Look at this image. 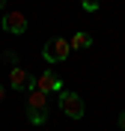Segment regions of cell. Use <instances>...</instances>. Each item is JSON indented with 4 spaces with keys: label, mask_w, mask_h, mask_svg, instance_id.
I'll return each mask as SVG.
<instances>
[{
    "label": "cell",
    "mask_w": 125,
    "mask_h": 131,
    "mask_svg": "<svg viewBox=\"0 0 125 131\" xmlns=\"http://www.w3.org/2000/svg\"><path fill=\"white\" fill-rule=\"evenodd\" d=\"M48 110H51L48 95L42 90H30V95H27V119L33 125H45L48 122Z\"/></svg>",
    "instance_id": "cell-1"
},
{
    "label": "cell",
    "mask_w": 125,
    "mask_h": 131,
    "mask_svg": "<svg viewBox=\"0 0 125 131\" xmlns=\"http://www.w3.org/2000/svg\"><path fill=\"white\" fill-rule=\"evenodd\" d=\"M69 54H72V45H69V39H63V36H51V39L45 42V48H42V57L48 60L51 66L54 63H66Z\"/></svg>",
    "instance_id": "cell-2"
},
{
    "label": "cell",
    "mask_w": 125,
    "mask_h": 131,
    "mask_svg": "<svg viewBox=\"0 0 125 131\" xmlns=\"http://www.w3.org/2000/svg\"><path fill=\"white\" fill-rule=\"evenodd\" d=\"M57 104H60V110H63L69 119H83V113H86L83 98L77 95V92H69V90H63V92L57 95Z\"/></svg>",
    "instance_id": "cell-3"
},
{
    "label": "cell",
    "mask_w": 125,
    "mask_h": 131,
    "mask_svg": "<svg viewBox=\"0 0 125 131\" xmlns=\"http://www.w3.org/2000/svg\"><path fill=\"white\" fill-rule=\"evenodd\" d=\"M0 27L12 36H24L27 33V15L24 12H18V9H6L3 18H0Z\"/></svg>",
    "instance_id": "cell-4"
},
{
    "label": "cell",
    "mask_w": 125,
    "mask_h": 131,
    "mask_svg": "<svg viewBox=\"0 0 125 131\" xmlns=\"http://www.w3.org/2000/svg\"><path fill=\"white\" fill-rule=\"evenodd\" d=\"M9 86L15 92H24V90L30 92V90H36V78L27 72V69L18 66V69H9Z\"/></svg>",
    "instance_id": "cell-5"
},
{
    "label": "cell",
    "mask_w": 125,
    "mask_h": 131,
    "mask_svg": "<svg viewBox=\"0 0 125 131\" xmlns=\"http://www.w3.org/2000/svg\"><path fill=\"white\" fill-rule=\"evenodd\" d=\"M36 90H42L45 95H60L63 92V81H60V74L54 72V69H48V72H42L39 78H36Z\"/></svg>",
    "instance_id": "cell-6"
},
{
    "label": "cell",
    "mask_w": 125,
    "mask_h": 131,
    "mask_svg": "<svg viewBox=\"0 0 125 131\" xmlns=\"http://www.w3.org/2000/svg\"><path fill=\"white\" fill-rule=\"evenodd\" d=\"M69 45L75 51H86V48H92V36L89 33H75V36L69 39Z\"/></svg>",
    "instance_id": "cell-7"
},
{
    "label": "cell",
    "mask_w": 125,
    "mask_h": 131,
    "mask_svg": "<svg viewBox=\"0 0 125 131\" xmlns=\"http://www.w3.org/2000/svg\"><path fill=\"white\" fill-rule=\"evenodd\" d=\"M3 63H6L9 69H18V66H21V57H18L15 51H3Z\"/></svg>",
    "instance_id": "cell-8"
},
{
    "label": "cell",
    "mask_w": 125,
    "mask_h": 131,
    "mask_svg": "<svg viewBox=\"0 0 125 131\" xmlns=\"http://www.w3.org/2000/svg\"><path fill=\"white\" fill-rule=\"evenodd\" d=\"M81 6L86 9V12H98V6H101V0H81Z\"/></svg>",
    "instance_id": "cell-9"
},
{
    "label": "cell",
    "mask_w": 125,
    "mask_h": 131,
    "mask_svg": "<svg viewBox=\"0 0 125 131\" xmlns=\"http://www.w3.org/2000/svg\"><path fill=\"white\" fill-rule=\"evenodd\" d=\"M119 128L125 131V110H122V113H119Z\"/></svg>",
    "instance_id": "cell-10"
},
{
    "label": "cell",
    "mask_w": 125,
    "mask_h": 131,
    "mask_svg": "<svg viewBox=\"0 0 125 131\" xmlns=\"http://www.w3.org/2000/svg\"><path fill=\"white\" fill-rule=\"evenodd\" d=\"M3 98H6V86L0 83V104H3Z\"/></svg>",
    "instance_id": "cell-11"
},
{
    "label": "cell",
    "mask_w": 125,
    "mask_h": 131,
    "mask_svg": "<svg viewBox=\"0 0 125 131\" xmlns=\"http://www.w3.org/2000/svg\"><path fill=\"white\" fill-rule=\"evenodd\" d=\"M0 12H6V0H0Z\"/></svg>",
    "instance_id": "cell-12"
},
{
    "label": "cell",
    "mask_w": 125,
    "mask_h": 131,
    "mask_svg": "<svg viewBox=\"0 0 125 131\" xmlns=\"http://www.w3.org/2000/svg\"><path fill=\"white\" fill-rule=\"evenodd\" d=\"M0 30H3V27H0Z\"/></svg>",
    "instance_id": "cell-13"
}]
</instances>
